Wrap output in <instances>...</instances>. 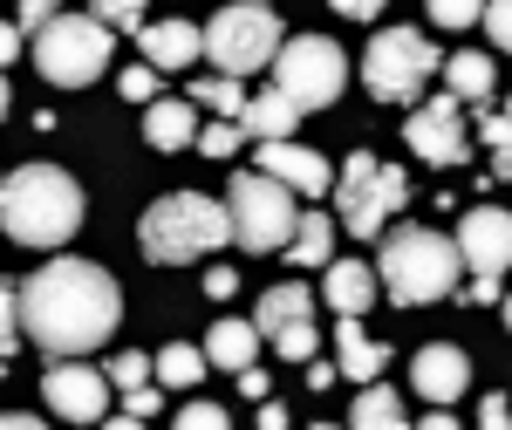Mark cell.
Instances as JSON below:
<instances>
[{
  "mask_svg": "<svg viewBox=\"0 0 512 430\" xmlns=\"http://www.w3.org/2000/svg\"><path fill=\"white\" fill-rule=\"evenodd\" d=\"M14 308H21V342H35L55 362V355H89L96 342H110L123 321V294L96 260H48L14 294Z\"/></svg>",
  "mask_w": 512,
  "mask_h": 430,
  "instance_id": "obj_1",
  "label": "cell"
},
{
  "mask_svg": "<svg viewBox=\"0 0 512 430\" xmlns=\"http://www.w3.org/2000/svg\"><path fill=\"white\" fill-rule=\"evenodd\" d=\"M0 226L21 246H62L82 226V192L62 164H28L0 178Z\"/></svg>",
  "mask_w": 512,
  "mask_h": 430,
  "instance_id": "obj_2",
  "label": "cell"
},
{
  "mask_svg": "<svg viewBox=\"0 0 512 430\" xmlns=\"http://www.w3.org/2000/svg\"><path fill=\"white\" fill-rule=\"evenodd\" d=\"M383 260H376V287L390 294L396 308H431L458 287V246L431 226H383Z\"/></svg>",
  "mask_w": 512,
  "mask_h": 430,
  "instance_id": "obj_3",
  "label": "cell"
},
{
  "mask_svg": "<svg viewBox=\"0 0 512 430\" xmlns=\"http://www.w3.org/2000/svg\"><path fill=\"white\" fill-rule=\"evenodd\" d=\"M233 239V219H226V205L205 192H171L158 198L151 212H144V226H137V246H144V260H158V267H185L198 253H219Z\"/></svg>",
  "mask_w": 512,
  "mask_h": 430,
  "instance_id": "obj_4",
  "label": "cell"
},
{
  "mask_svg": "<svg viewBox=\"0 0 512 430\" xmlns=\"http://www.w3.org/2000/svg\"><path fill=\"white\" fill-rule=\"evenodd\" d=\"M110 35L117 28H103L96 14H48L35 28V69L55 89H89L110 62Z\"/></svg>",
  "mask_w": 512,
  "mask_h": 430,
  "instance_id": "obj_5",
  "label": "cell"
},
{
  "mask_svg": "<svg viewBox=\"0 0 512 430\" xmlns=\"http://www.w3.org/2000/svg\"><path fill=\"white\" fill-rule=\"evenodd\" d=\"M335 205H342V233L355 239H376L383 226H390V212H403L410 205V178L403 171H390V164H376L369 151H355L342 171H335Z\"/></svg>",
  "mask_w": 512,
  "mask_h": 430,
  "instance_id": "obj_6",
  "label": "cell"
},
{
  "mask_svg": "<svg viewBox=\"0 0 512 430\" xmlns=\"http://www.w3.org/2000/svg\"><path fill=\"white\" fill-rule=\"evenodd\" d=\"M294 192L267 178V171H233V192H226V219H233V239L246 253H280L287 233H294Z\"/></svg>",
  "mask_w": 512,
  "mask_h": 430,
  "instance_id": "obj_7",
  "label": "cell"
},
{
  "mask_svg": "<svg viewBox=\"0 0 512 430\" xmlns=\"http://www.w3.org/2000/svg\"><path fill=\"white\" fill-rule=\"evenodd\" d=\"M198 48L219 62V76H253V69H267L280 48V14L267 0H253V7H219L212 14V28L198 35Z\"/></svg>",
  "mask_w": 512,
  "mask_h": 430,
  "instance_id": "obj_8",
  "label": "cell"
},
{
  "mask_svg": "<svg viewBox=\"0 0 512 430\" xmlns=\"http://www.w3.org/2000/svg\"><path fill=\"white\" fill-rule=\"evenodd\" d=\"M274 82H280V96H294L301 110H321V103H335L342 96V82H349V55L335 48L328 35H280L274 48Z\"/></svg>",
  "mask_w": 512,
  "mask_h": 430,
  "instance_id": "obj_9",
  "label": "cell"
},
{
  "mask_svg": "<svg viewBox=\"0 0 512 430\" xmlns=\"http://www.w3.org/2000/svg\"><path fill=\"white\" fill-rule=\"evenodd\" d=\"M437 62H444V55H437L417 28H383V35L369 41V55H362V82H369V96H383V103H417V89L437 76Z\"/></svg>",
  "mask_w": 512,
  "mask_h": 430,
  "instance_id": "obj_10",
  "label": "cell"
},
{
  "mask_svg": "<svg viewBox=\"0 0 512 430\" xmlns=\"http://www.w3.org/2000/svg\"><path fill=\"white\" fill-rule=\"evenodd\" d=\"M41 396H48V410L62 424H103L110 417V376L89 369L82 355H55L48 376H41Z\"/></svg>",
  "mask_w": 512,
  "mask_h": 430,
  "instance_id": "obj_11",
  "label": "cell"
},
{
  "mask_svg": "<svg viewBox=\"0 0 512 430\" xmlns=\"http://www.w3.org/2000/svg\"><path fill=\"white\" fill-rule=\"evenodd\" d=\"M403 137H410V151L424 157V164H465V157H472V137H465V117H458V96H431L417 117L403 123Z\"/></svg>",
  "mask_w": 512,
  "mask_h": 430,
  "instance_id": "obj_12",
  "label": "cell"
},
{
  "mask_svg": "<svg viewBox=\"0 0 512 430\" xmlns=\"http://www.w3.org/2000/svg\"><path fill=\"white\" fill-rule=\"evenodd\" d=\"M451 246H458V267H472V280H499L512 253V219L499 205H472Z\"/></svg>",
  "mask_w": 512,
  "mask_h": 430,
  "instance_id": "obj_13",
  "label": "cell"
},
{
  "mask_svg": "<svg viewBox=\"0 0 512 430\" xmlns=\"http://www.w3.org/2000/svg\"><path fill=\"white\" fill-rule=\"evenodd\" d=\"M260 171L280 178L287 192H308V198L335 185V164H328L321 151H301L294 137H267V144H260Z\"/></svg>",
  "mask_w": 512,
  "mask_h": 430,
  "instance_id": "obj_14",
  "label": "cell"
},
{
  "mask_svg": "<svg viewBox=\"0 0 512 430\" xmlns=\"http://www.w3.org/2000/svg\"><path fill=\"white\" fill-rule=\"evenodd\" d=\"M410 390L424 396V403H458V396L472 390V362H465V349H451V342L417 349V362H410Z\"/></svg>",
  "mask_w": 512,
  "mask_h": 430,
  "instance_id": "obj_15",
  "label": "cell"
},
{
  "mask_svg": "<svg viewBox=\"0 0 512 430\" xmlns=\"http://www.w3.org/2000/svg\"><path fill=\"white\" fill-rule=\"evenodd\" d=\"M144 41V62L151 69H198V28L192 21H151V28H137Z\"/></svg>",
  "mask_w": 512,
  "mask_h": 430,
  "instance_id": "obj_16",
  "label": "cell"
},
{
  "mask_svg": "<svg viewBox=\"0 0 512 430\" xmlns=\"http://www.w3.org/2000/svg\"><path fill=\"white\" fill-rule=\"evenodd\" d=\"M308 117V110H301V103H294V96H253V103H239V137H260V144H267V137H294V123Z\"/></svg>",
  "mask_w": 512,
  "mask_h": 430,
  "instance_id": "obj_17",
  "label": "cell"
},
{
  "mask_svg": "<svg viewBox=\"0 0 512 430\" xmlns=\"http://www.w3.org/2000/svg\"><path fill=\"white\" fill-rule=\"evenodd\" d=\"M335 342H342V369H335V376H349V383H376V376H383V362H390V349L362 335V314H342Z\"/></svg>",
  "mask_w": 512,
  "mask_h": 430,
  "instance_id": "obj_18",
  "label": "cell"
},
{
  "mask_svg": "<svg viewBox=\"0 0 512 430\" xmlns=\"http://www.w3.org/2000/svg\"><path fill=\"white\" fill-rule=\"evenodd\" d=\"M321 294H328V308H335V314H369V301H376V267H362V260H335L328 280H321Z\"/></svg>",
  "mask_w": 512,
  "mask_h": 430,
  "instance_id": "obj_19",
  "label": "cell"
},
{
  "mask_svg": "<svg viewBox=\"0 0 512 430\" xmlns=\"http://www.w3.org/2000/svg\"><path fill=\"white\" fill-rule=\"evenodd\" d=\"M192 130H198L192 103H178V96H151V103H144V137H151L158 151H185Z\"/></svg>",
  "mask_w": 512,
  "mask_h": 430,
  "instance_id": "obj_20",
  "label": "cell"
},
{
  "mask_svg": "<svg viewBox=\"0 0 512 430\" xmlns=\"http://www.w3.org/2000/svg\"><path fill=\"white\" fill-rule=\"evenodd\" d=\"M301 314H315V294H308V280H287V287H267V294H260L253 328H260V342H267L280 321H301Z\"/></svg>",
  "mask_w": 512,
  "mask_h": 430,
  "instance_id": "obj_21",
  "label": "cell"
},
{
  "mask_svg": "<svg viewBox=\"0 0 512 430\" xmlns=\"http://www.w3.org/2000/svg\"><path fill=\"white\" fill-rule=\"evenodd\" d=\"M280 253H294V267H328V253H335V219H321V212H294V233Z\"/></svg>",
  "mask_w": 512,
  "mask_h": 430,
  "instance_id": "obj_22",
  "label": "cell"
},
{
  "mask_svg": "<svg viewBox=\"0 0 512 430\" xmlns=\"http://www.w3.org/2000/svg\"><path fill=\"white\" fill-rule=\"evenodd\" d=\"M437 69L451 76V96H458V103H465V96H472V103H485V96H492V82H499L492 55H472V48H465V55H444Z\"/></svg>",
  "mask_w": 512,
  "mask_h": 430,
  "instance_id": "obj_23",
  "label": "cell"
},
{
  "mask_svg": "<svg viewBox=\"0 0 512 430\" xmlns=\"http://www.w3.org/2000/svg\"><path fill=\"white\" fill-rule=\"evenodd\" d=\"M260 349V328L253 321H219L212 335H205V362H219V369H246Z\"/></svg>",
  "mask_w": 512,
  "mask_h": 430,
  "instance_id": "obj_24",
  "label": "cell"
},
{
  "mask_svg": "<svg viewBox=\"0 0 512 430\" xmlns=\"http://www.w3.org/2000/svg\"><path fill=\"white\" fill-rule=\"evenodd\" d=\"M403 396L396 390H376V383H362V396H355V410H349V424L355 430H403Z\"/></svg>",
  "mask_w": 512,
  "mask_h": 430,
  "instance_id": "obj_25",
  "label": "cell"
},
{
  "mask_svg": "<svg viewBox=\"0 0 512 430\" xmlns=\"http://www.w3.org/2000/svg\"><path fill=\"white\" fill-rule=\"evenodd\" d=\"M151 376H158L164 390H192L198 376H205V349H192V342H171V349L151 362Z\"/></svg>",
  "mask_w": 512,
  "mask_h": 430,
  "instance_id": "obj_26",
  "label": "cell"
},
{
  "mask_svg": "<svg viewBox=\"0 0 512 430\" xmlns=\"http://www.w3.org/2000/svg\"><path fill=\"white\" fill-rule=\"evenodd\" d=\"M267 342H274L287 362H308V355H315V342H321V335H315V314H301V321H280Z\"/></svg>",
  "mask_w": 512,
  "mask_h": 430,
  "instance_id": "obj_27",
  "label": "cell"
},
{
  "mask_svg": "<svg viewBox=\"0 0 512 430\" xmlns=\"http://www.w3.org/2000/svg\"><path fill=\"white\" fill-rule=\"evenodd\" d=\"M198 103H205V110H219V117H239L246 89H239V76H205V82H198Z\"/></svg>",
  "mask_w": 512,
  "mask_h": 430,
  "instance_id": "obj_28",
  "label": "cell"
},
{
  "mask_svg": "<svg viewBox=\"0 0 512 430\" xmlns=\"http://www.w3.org/2000/svg\"><path fill=\"white\" fill-rule=\"evenodd\" d=\"M192 137H198V151H205V157H233L239 151V123L233 117L205 123V130H192Z\"/></svg>",
  "mask_w": 512,
  "mask_h": 430,
  "instance_id": "obj_29",
  "label": "cell"
},
{
  "mask_svg": "<svg viewBox=\"0 0 512 430\" xmlns=\"http://www.w3.org/2000/svg\"><path fill=\"white\" fill-rule=\"evenodd\" d=\"M103 28H144V0H96L89 7Z\"/></svg>",
  "mask_w": 512,
  "mask_h": 430,
  "instance_id": "obj_30",
  "label": "cell"
},
{
  "mask_svg": "<svg viewBox=\"0 0 512 430\" xmlns=\"http://www.w3.org/2000/svg\"><path fill=\"white\" fill-rule=\"evenodd\" d=\"M21 349V308H14V287H0V362Z\"/></svg>",
  "mask_w": 512,
  "mask_h": 430,
  "instance_id": "obj_31",
  "label": "cell"
},
{
  "mask_svg": "<svg viewBox=\"0 0 512 430\" xmlns=\"http://www.w3.org/2000/svg\"><path fill=\"white\" fill-rule=\"evenodd\" d=\"M478 7H485V0H431V21L437 28H472Z\"/></svg>",
  "mask_w": 512,
  "mask_h": 430,
  "instance_id": "obj_32",
  "label": "cell"
},
{
  "mask_svg": "<svg viewBox=\"0 0 512 430\" xmlns=\"http://www.w3.org/2000/svg\"><path fill=\"white\" fill-rule=\"evenodd\" d=\"M478 21H485L492 48H506V41H512V7H506V0H485V7H478Z\"/></svg>",
  "mask_w": 512,
  "mask_h": 430,
  "instance_id": "obj_33",
  "label": "cell"
},
{
  "mask_svg": "<svg viewBox=\"0 0 512 430\" xmlns=\"http://www.w3.org/2000/svg\"><path fill=\"white\" fill-rule=\"evenodd\" d=\"M123 96H130V103H151V96H158V69H151V62L123 69Z\"/></svg>",
  "mask_w": 512,
  "mask_h": 430,
  "instance_id": "obj_34",
  "label": "cell"
},
{
  "mask_svg": "<svg viewBox=\"0 0 512 430\" xmlns=\"http://www.w3.org/2000/svg\"><path fill=\"white\" fill-rule=\"evenodd\" d=\"M178 424L185 430H226V410L219 403H192V410H178Z\"/></svg>",
  "mask_w": 512,
  "mask_h": 430,
  "instance_id": "obj_35",
  "label": "cell"
},
{
  "mask_svg": "<svg viewBox=\"0 0 512 430\" xmlns=\"http://www.w3.org/2000/svg\"><path fill=\"white\" fill-rule=\"evenodd\" d=\"M478 130H485V144H492V151H506V103H492V96H485V123H478Z\"/></svg>",
  "mask_w": 512,
  "mask_h": 430,
  "instance_id": "obj_36",
  "label": "cell"
},
{
  "mask_svg": "<svg viewBox=\"0 0 512 430\" xmlns=\"http://www.w3.org/2000/svg\"><path fill=\"white\" fill-rule=\"evenodd\" d=\"M328 7H335L342 21H376V14H383L390 0H328Z\"/></svg>",
  "mask_w": 512,
  "mask_h": 430,
  "instance_id": "obj_37",
  "label": "cell"
},
{
  "mask_svg": "<svg viewBox=\"0 0 512 430\" xmlns=\"http://www.w3.org/2000/svg\"><path fill=\"white\" fill-rule=\"evenodd\" d=\"M48 14H62V0H21V35H35Z\"/></svg>",
  "mask_w": 512,
  "mask_h": 430,
  "instance_id": "obj_38",
  "label": "cell"
},
{
  "mask_svg": "<svg viewBox=\"0 0 512 430\" xmlns=\"http://www.w3.org/2000/svg\"><path fill=\"white\" fill-rule=\"evenodd\" d=\"M239 390H246V403H260V396L274 390V383H267V376H260V369H253V362H246V369H239Z\"/></svg>",
  "mask_w": 512,
  "mask_h": 430,
  "instance_id": "obj_39",
  "label": "cell"
},
{
  "mask_svg": "<svg viewBox=\"0 0 512 430\" xmlns=\"http://www.w3.org/2000/svg\"><path fill=\"white\" fill-rule=\"evenodd\" d=\"M233 287H239V274H226V267H212V274H205V294H212V301H226Z\"/></svg>",
  "mask_w": 512,
  "mask_h": 430,
  "instance_id": "obj_40",
  "label": "cell"
},
{
  "mask_svg": "<svg viewBox=\"0 0 512 430\" xmlns=\"http://www.w3.org/2000/svg\"><path fill=\"white\" fill-rule=\"evenodd\" d=\"M478 424H485V430L506 424V396H485V403H478Z\"/></svg>",
  "mask_w": 512,
  "mask_h": 430,
  "instance_id": "obj_41",
  "label": "cell"
},
{
  "mask_svg": "<svg viewBox=\"0 0 512 430\" xmlns=\"http://www.w3.org/2000/svg\"><path fill=\"white\" fill-rule=\"evenodd\" d=\"M21 55V28H0V62H14Z\"/></svg>",
  "mask_w": 512,
  "mask_h": 430,
  "instance_id": "obj_42",
  "label": "cell"
},
{
  "mask_svg": "<svg viewBox=\"0 0 512 430\" xmlns=\"http://www.w3.org/2000/svg\"><path fill=\"white\" fill-rule=\"evenodd\" d=\"M28 424H35L28 410H0V430H28Z\"/></svg>",
  "mask_w": 512,
  "mask_h": 430,
  "instance_id": "obj_43",
  "label": "cell"
},
{
  "mask_svg": "<svg viewBox=\"0 0 512 430\" xmlns=\"http://www.w3.org/2000/svg\"><path fill=\"white\" fill-rule=\"evenodd\" d=\"M7 103H14V96H7V76H0V117H7Z\"/></svg>",
  "mask_w": 512,
  "mask_h": 430,
  "instance_id": "obj_44",
  "label": "cell"
}]
</instances>
